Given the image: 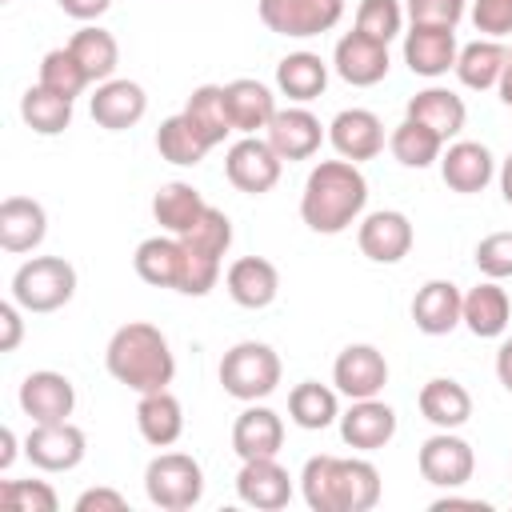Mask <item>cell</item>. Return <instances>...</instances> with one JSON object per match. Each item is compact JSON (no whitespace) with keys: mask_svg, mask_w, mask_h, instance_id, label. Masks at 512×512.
Segmentation results:
<instances>
[{"mask_svg":"<svg viewBox=\"0 0 512 512\" xmlns=\"http://www.w3.org/2000/svg\"><path fill=\"white\" fill-rule=\"evenodd\" d=\"M224 92H228V112H232L236 132L256 136L260 128L272 124V116H276V96H272L268 84H260V80H252V76H240V80H228Z\"/></svg>","mask_w":512,"mask_h":512,"instance_id":"29","label":"cell"},{"mask_svg":"<svg viewBox=\"0 0 512 512\" xmlns=\"http://www.w3.org/2000/svg\"><path fill=\"white\" fill-rule=\"evenodd\" d=\"M476 268L488 280H508L512 276V232H488L476 244Z\"/></svg>","mask_w":512,"mask_h":512,"instance_id":"45","label":"cell"},{"mask_svg":"<svg viewBox=\"0 0 512 512\" xmlns=\"http://www.w3.org/2000/svg\"><path fill=\"white\" fill-rule=\"evenodd\" d=\"M508 56H512V52H508L500 40L484 36V40H472V44H464V48H460V56H456V68H452V72L460 76V84H464V88L484 92V88H496V84H500Z\"/></svg>","mask_w":512,"mask_h":512,"instance_id":"34","label":"cell"},{"mask_svg":"<svg viewBox=\"0 0 512 512\" xmlns=\"http://www.w3.org/2000/svg\"><path fill=\"white\" fill-rule=\"evenodd\" d=\"M412 220L396 208H380V212H368L356 228V244L360 252L372 260V264H400L408 252H412Z\"/></svg>","mask_w":512,"mask_h":512,"instance_id":"11","label":"cell"},{"mask_svg":"<svg viewBox=\"0 0 512 512\" xmlns=\"http://www.w3.org/2000/svg\"><path fill=\"white\" fill-rule=\"evenodd\" d=\"M24 340V308L16 300L0 304V352H16Z\"/></svg>","mask_w":512,"mask_h":512,"instance_id":"48","label":"cell"},{"mask_svg":"<svg viewBox=\"0 0 512 512\" xmlns=\"http://www.w3.org/2000/svg\"><path fill=\"white\" fill-rule=\"evenodd\" d=\"M400 28H404V4L400 0H360V8H356V32L388 44V40L400 36Z\"/></svg>","mask_w":512,"mask_h":512,"instance_id":"43","label":"cell"},{"mask_svg":"<svg viewBox=\"0 0 512 512\" xmlns=\"http://www.w3.org/2000/svg\"><path fill=\"white\" fill-rule=\"evenodd\" d=\"M416 404H420V412H424L428 424L448 428V432H456V428L468 424V416H472V396H468V388H464L460 380H452V376L428 380V384L420 388Z\"/></svg>","mask_w":512,"mask_h":512,"instance_id":"31","label":"cell"},{"mask_svg":"<svg viewBox=\"0 0 512 512\" xmlns=\"http://www.w3.org/2000/svg\"><path fill=\"white\" fill-rule=\"evenodd\" d=\"M128 500L116 488H88L76 496V512H124Z\"/></svg>","mask_w":512,"mask_h":512,"instance_id":"49","label":"cell"},{"mask_svg":"<svg viewBox=\"0 0 512 512\" xmlns=\"http://www.w3.org/2000/svg\"><path fill=\"white\" fill-rule=\"evenodd\" d=\"M416 464H420V476H424L428 484L452 492V488H460V484L472 480V472H476V452H472V444H468L464 436L440 428L436 436H428V440L420 444Z\"/></svg>","mask_w":512,"mask_h":512,"instance_id":"9","label":"cell"},{"mask_svg":"<svg viewBox=\"0 0 512 512\" xmlns=\"http://www.w3.org/2000/svg\"><path fill=\"white\" fill-rule=\"evenodd\" d=\"M132 268L152 288H180L184 276V240L180 236H148L136 244Z\"/></svg>","mask_w":512,"mask_h":512,"instance_id":"27","label":"cell"},{"mask_svg":"<svg viewBox=\"0 0 512 512\" xmlns=\"http://www.w3.org/2000/svg\"><path fill=\"white\" fill-rule=\"evenodd\" d=\"M68 48H72V56L80 60V68L88 72L92 84L112 80V72H116V64H120V44H116V36H112L108 28L84 24L80 32H72Z\"/></svg>","mask_w":512,"mask_h":512,"instance_id":"36","label":"cell"},{"mask_svg":"<svg viewBox=\"0 0 512 512\" xmlns=\"http://www.w3.org/2000/svg\"><path fill=\"white\" fill-rule=\"evenodd\" d=\"M340 436L356 452H376L396 436V412L380 396L352 400L348 412H340Z\"/></svg>","mask_w":512,"mask_h":512,"instance_id":"19","label":"cell"},{"mask_svg":"<svg viewBox=\"0 0 512 512\" xmlns=\"http://www.w3.org/2000/svg\"><path fill=\"white\" fill-rule=\"evenodd\" d=\"M20 116L36 136H60L72 124V100L44 88V84H32L20 96Z\"/></svg>","mask_w":512,"mask_h":512,"instance_id":"38","label":"cell"},{"mask_svg":"<svg viewBox=\"0 0 512 512\" xmlns=\"http://www.w3.org/2000/svg\"><path fill=\"white\" fill-rule=\"evenodd\" d=\"M508 320H512V300H508V292L500 288V280H488V276H484L476 288L464 292V316H460V324H464L472 336L496 340V336H504Z\"/></svg>","mask_w":512,"mask_h":512,"instance_id":"25","label":"cell"},{"mask_svg":"<svg viewBox=\"0 0 512 512\" xmlns=\"http://www.w3.org/2000/svg\"><path fill=\"white\" fill-rule=\"evenodd\" d=\"M24 416L32 424H56V420H68L72 408H76V388L64 372H52V368H40V372H28L20 380V392H16Z\"/></svg>","mask_w":512,"mask_h":512,"instance_id":"13","label":"cell"},{"mask_svg":"<svg viewBox=\"0 0 512 512\" xmlns=\"http://www.w3.org/2000/svg\"><path fill=\"white\" fill-rule=\"evenodd\" d=\"M280 168L284 160L276 156V148L264 140V136H240L228 156H224V176L232 188L248 192V196H264L276 188L280 180Z\"/></svg>","mask_w":512,"mask_h":512,"instance_id":"8","label":"cell"},{"mask_svg":"<svg viewBox=\"0 0 512 512\" xmlns=\"http://www.w3.org/2000/svg\"><path fill=\"white\" fill-rule=\"evenodd\" d=\"M332 384L348 400L380 396L388 384V360L376 344H348L332 364Z\"/></svg>","mask_w":512,"mask_h":512,"instance_id":"12","label":"cell"},{"mask_svg":"<svg viewBox=\"0 0 512 512\" xmlns=\"http://www.w3.org/2000/svg\"><path fill=\"white\" fill-rule=\"evenodd\" d=\"M404 16L412 24H432V28H456L464 20V0H408Z\"/></svg>","mask_w":512,"mask_h":512,"instance_id":"46","label":"cell"},{"mask_svg":"<svg viewBox=\"0 0 512 512\" xmlns=\"http://www.w3.org/2000/svg\"><path fill=\"white\" fill-rule=\"evenodd\" d=\"M224 288H228V296H232L240 308L260 312V308H268V304L280 296V272H276V264L264 260V256H240V260L228 264Z\"/></svg>","mask_w":512,"mask_h":512,"instance_id":"22","label":"cell"},{"mask_svg":"<svg viewBox=\"0 0 512 512\" xmlns=\"http://www.w3.org/2000/svg\"><path fill=\"white\" fill-rule=\"evenodd\" d=\"M324 136H328L324 124H320L304 104H296V108H276L272 124L264 128V140L276 148L280 160H308V156H316Z\"/></svg>","mask_w":512,"mask_h":512,"instance_id":"16","label":"cell"},{"mask_svg":"<svg viewBox=\"0 0 512 512\" xmlns=\"http://www.w3.org/2000/svg\"><path fill=\"white\" fill-rule=\"evenodd\" d=\"M388 148H392V156H396L404 168H428V164L440 160L444 140H440L432 128H424L420 120H408V116H404V120L392 128Z\"/></svg>","mask_w":512,"mask_h":512,"instance_id":"40","label":"cell"},{"mask_svg":"<svg viewBox=\"0 0 512 512\" xmlns=\"http://www.w3.org/2000/svg\"><path fill=\"white\" fill-rule=\"evenodd\" d=\"M300 492L312 512H368L380 500V472L364 456H308Z\"/></svg>","mask_w":512,"mask_h":512,"instance_id":"2","label":"cell"},{"mask_svg":"<svg viewBox=\"0 0 512 512\" xmlns=\"http://www.w3.org/2000/svg\"><path fill=\"white\" fill-rule=\"evenodd\" d=\"M184 116H188V124L200 132V140H204L208 148L224 144V136L236 132L232 112H228V92H224V84H200V88H192V96H188V104H184Z\"/></svg>","mask_w":512,"mask_h":512,"instance_id":"33","label":"cell"},{"mask_svg":"<svg viewBox=\"0 0 512 512\" xmlns=\"http://www.w3.org/2000/svg\"><path fill=\"white\" fill-rule=\"evenodd\" d=\"M496 88H500V100L512 108V56H508V64H504V76H500V84H496Z\"/></svg>","mask_w":512,"mask_h":512,"instance_id":"54","label":"cell"},{"mask_svg":"<svg viewBox=\"0 0 512 512\" xmlns=\"http://www.w3.org/2000/svg\"><path fill=\"white\" fill-rule=\"evenodd\" d=\"M36 84H44V88H52V92L76 100L92 80H88V72L80 68V60L72 56V48L64 44V48L44 52V60H40V80H36Z\"/></svg>","mask_w":512,"mask_h":512,"instance_id":"41","label":"cell"},{"mask_svg":"<svg viewBox=\"0 0 512 512\" xmlns=\"http://www.w3.org/2000/svg\"><path fill=\"white\" fill-rule=\"evenodd\" d=\"M48 236V212L32 196H8L0 204V248L4 252H32Z\"/></svg>","mask_w":512,"mask_h":512,"instance_id":"24","label":"cell"},{"mask_svg":"<svg viewBox=\"0 0 512 512\" xmlns=\"http://www.w3.org/2000/svg\"><path fill=\"white\" fill-rule=\"evenodd\" d=\"M236 496L248 508L260 512H276L292 500V476L276 456H260V460H244V468L236 472Z\"/></svg>","mask_w":512,"mask_h":512,"instance_id":"17","label":"cell"},{"mask_svg":"<svg viewBox=\"0 0 512 512\" xmlns=\"http://www.w3.org/2000/svg\"><path fill=\"white\" fill-rule=\"evenodd\" d=\"M440 176L452 192L472 196V192L488 188V180L496 176V160L480 140H452L440 152Z\"/></svg>","mask_w":512,"mask_h":512,"instance_id":"20","label":"cell"},{"mask_svg":"<svg viewBox=\"0 0 512 512\" xmlns=\"http://www.w3.org/2000/svg\"><path fill=\"white\" fill-rule=\"evenodd\" d=\"M500 192H504V200L512 204V152H508L504 164H500Z\"/></svg>","mask_w":512,"mask_h":512,"instance_id":"53","label":"cell"},{"mask_svg":"<svg viewBox=\"0 0 512 512\" xmlns=\"http://www.w3.org/2000/svg\"><path fill=\"white\" fill-rule=\"evenodd\" d=\"M76 296V268L64 256H32L12 272V300L24 312H56Z\"/></svg>","mask_w":512,"mask_h":512,"instance_id":"5","label":"cell"},{"mask_svg":"<svg viewBox=\"0 0 512 512\" xmlns=\"http://www.w3.org/2000/svg\"><path fill=\"white\" fill-rule=\"evenodd\" d=\"M180 240H184L188 248L204 252V256L224 260V252L232 248V220H228V212H220L216 204H208V208H204V216L192 224V232H184Z\"/></svg>","mask_w":512,"mask_h":512,"instance_id":"42","label":"cell"},{"mask_svg":"<svg viewBox=\"0 0 512 512\" xmlns=\"http://www.w3.org/2000/svg\"><path fill=\"white\" fill-rule=\"evenodd\" d=\"M332 68L344 84L352 88H372L388 76V44L364 36V32H344L332 48Z\"/></svg>","mask_w":512,"mask_h":512,"instance_id":"15","label":"cell"},{"mask_svg":"<svg viewBox=\"0 0 512 512\" xmlns=\"http://www.w3.org/2000/svg\"><path fill=\"white\" fill-rule=\"evenodd\" d=\"M144 492L164 512L196 508L204 496V468L188 452H160L144 468Z\"/></svg>","mask_w":512,"mask_h":512,"instance_id":"6","label":"cell"},{"mask_svg":"<svg viewBox=\"0 0 512 512\" xmlns=\"http://www.w3.org/2000/svg\"><path fill=\"white\" fill-rule=\"evenodd\" d=\"M16 460V432L12 428H0V472H8Z\"/></svg>","mask_w":512,"mask_h":512,"instance_id":"52","label":"cell"},{"mask_svg":"<svg viewBox=\"0 0 512 512\" xmlns=\"http://www.w3.org/2000/svg\"><path fill=\"white\" fill-rule=\"evenodd\" d=\"M288 416L292 424L308 428V432H320L328 424L340 420V400L328 384H316V380H300L292 392H288Z\"/></svg>","mask_w":512,"mask_h":512,"instance_id":"37","label":"cell"},{"mask_svg":"<svg viewBox=\"0 0 512 512\" xmlns=\"http://www.w3.org/2000/svg\"><path fill=\"white\" fill-rule=\"evenodd\" d=\"M0 504L12 512H56L60 496L48 480H4L0 484Z\"/></svg>","mask_w":512,"mask_h":512,"instance_id":"44","label":"cell"},{"mask_svg":"<svg viewBox=\"0 0 512 512\" xmlns=\"http://www.w3.org/2000/svg\"><path fill=\"white\" fill-rule=\"evenodd\" d=\"M464 316V292L452 280H428L412 296V324L424 336H448Z\"/></svg>","mask_w":512,"mask_h":512,"instance_id":"23","label":"cell"},{"mask_svg":"<svg viewBox=\"0 0 512 512\" xmlns=\"http://www.w3.org/2000/svg\"><path fill=\"white\" fill-rule=\"evenodd\" d=\"M92 120L100 124V128H108V132H124V128H132V124H140L144 120V112H148V96H144V88L136 84V80H104V84H96V92H92Z\"/></svg>","mask_w":512,"mask_h":512,"instance_id":"21","label":"cell"},{"mask_svg":"<svg viewBox=\"0 0 512 512\" xmlns=\"http://www.w3.org/2000/svg\"><path fill=\"white\" fill-rule=\"evenodd\" d=\"M280 448H284V420L264 404H248L232 424V452L240 460H260V456H276Z\"/></svg>","mask_w":512,"mask_h":512,"instance_id":"26","label":"cell"},{"mask_svg":"<svg viewBox=\"0 0 512 512\" xmlns=\"http://www.w3.org/2000/svg\"><path fill=\"white\" fill-rule=\"evenodd\" d=\"M496 380H500V384L512 392V336H508V340L496 348Z\"/></svg>","mask_w":512,"mask_h":512,"instance_id":"51","label":"cell"},{"mask_svg":"<svg viewBox=\"0 0 512 512\" xmlns=\"http://www.w3.org/2000/svg\"><path fill=\"white\" fill-rule=\"evenodd\" d=\"M328 144H332L344 160H352V164L372 160V156L384 152V124H380V116L368 112V108H344V112H336L332 124H328Z\"/></svg>","mask_w":512,"mask_h":512,"instance_id":"18","label":"cell"},{"mask_svg":"<svg viewBox=\"0 0 512 512\" xmlns=\"http://www.w3.org/2000/svg\"><path fill=\"white\" fill-rule=\"evenodd\" d=\"M156 152L176 168H196L212 148L200 140V132L188 124V116L176 112V116L160 120V128H156Z\"/></svg>","mask_w":512,"mask_h":512,"instance_id":"39","label":"cell"},{"mask_svg":"<svg viewBox=\"0 0 512 512\" xmlns=\"http://www.w3.org/2000/svg\"><path fill=\"white\" fill-rule=\"evenodd\" d=\"M136 428L152 448H172L184 436V408L180 400L160 388V392H144L136 404Z\"/></svg>","mask_w":512,"mask_h":512,"instance_id":"28","label":"cell"},{"mask_svg":"<svg viewBox=\"0 0 512 512\" xmlns=\"http://www.w3.org/2000/svg\"><path fill=\"white\" fill-rule=\"evenodd\" d=\"M472 24H476V32H484L492 40L512 36V0H476Z\"/></svg>","mask_w":512,"mask_h":512,"instance_id":"47","label":"cell"},{"mask_svg":"<svg viewBox=\"0 0 512 512\" xmlns=\"http://www.w3.org/2000/svg\"><path fill=\"white\" fill-rule=\"evenodd\" d=\"M204 208H208V200L200 196V188H192V184H184V180H168V184H160L156 196H152V216H156V224H160L168 236L192 232V224L204 216Z\"/></svg>","mask_w":512,"mask_h":512,"instance_id":"30","label":"cell"},{"mask_svg":"<svg viewBox=\"0 0 512 512\" xmlns=\"http://www.w3.org/2000/svg\"><path fill=\"white\" fill-rule=\"evenodd\" d=\"M220 384L228 396L244 400V404H256L264 396L276 392L280 384V356L272 344L264 340H240L224 352L220 360Z\"/></svg>","mask_w":512,"mask_h":512,"instance_id":"4","label":"cell"},{"mask_svg":"<svg viewBox=\"0 0 512 512\" xmlns=\"http://www.w3.org/2000/svg\"><path fill=\"white\" fill-rule=\"evenodd\" d=\"M368 204V180L360 172V164L352 160H320L300 192V216L312 232L320 236H336L348 224H356L364 216Z\"/></svg>","mask_w":512,"mask_h":512,"instance_id":"1","label":"cell"},{"mask_svg":"<svg viewBox=\"0 0 512 512\" xmlns=\"http://www.w3.org/2000/svg\"><path fill=\"white\" fill-rule=\"evenodd\" d=\"M256 12H260L268 32L308 40V36H320V32L340 24L344 0H260Z\"/></svg>","mask_w":512,"mask_h":512,"instance_id":"7","label":"cell"},{"mask_svg":"<svg viewBox=\"0 0 512 512\" xmlns=\"http://www.w3.org/2000/svg\"><path fill=\"white\" fill-rule=\"evenodd\" d=\"M408 120H420L424 128H432L448 144L452 136H460V128L468 120V108L452 88H424L408 100Z\"/></svg>","mask_w":512,"mask_h":512,"instance_id":"32","label":"cell"},{"mask_svg":"<svg viewBox=\"0 0 512 512\" xmlns=\"http://www.w3.org/2000/svg\"><path fill=\"white\" fill-rule=\"evenodd\" d=\"M104 364L112 372V380L128 384L136 396L144 392H160L172 384L176 376V356L168 336L148 324V320H128L112 332L108 348H104Z\"/></svg>","mask_w":512,"mask_h":512,"instance_id":"3","label":"cell"},{"mask_svg":"<svg viewBox=\"0 0 512 512\" xmlns=\"http://www.w3.org/2000/svg\"><path fill=\"white\" fill-rule=\"evenodd\" d=\"M460 44H456V28H432V24H412L404 32V64L412 76L436 80L448 76L456 68Z\"/></svg>","mask_w":512,"mask_h":512,"instance_id":"14","label":"cell"},{"mask_svg":"<svg viewBox=\"0 0 512 512\" xmlns=\"http://www.w3.org/2000/svg\"><path fill=\"white\" fill-rule=\"evenodd\" d=\"M56 4H60V12H64V16H72V20H84V24L100 20V16L112 8V0H56Z\"/></svg>","mask_w":512,"mask_h":512,"instance_id":"50","label":"cell"},{"mask_svg":"<svg viewBox=\"0 0 512 512\" xmlns=\"http://www.w3.org/2000/svg\"><path fill=\"white\" fill-rule=\"evenodd\" d=\"M84 452H88V440L72 420L32 424V432L24 436V456L40 472H72L84 460Z\"/></svg>","mask_w":512,"mask_h":512,"instance_id":"10","label":"cell"},{"mask_svg":"<svg viewBox=\"0 0 512 512\" xmlns=\"http://www.w3.org/2000/svg\"><path fill=\"white\" fill-rule=\"evenodd\" d=\"M276 88L296 100V104H308L316 100L324 88H328V64L316 56V52H288L280 64H276Z\"/></svg>","mask_w":512,"mask_h":512,"instance_id":"35","label":"cell"}]
</instances>
